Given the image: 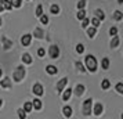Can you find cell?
<instances>
[{"mask_svg":"<svg viewBox=\"0 0 123 119\" xmlns=\"http://www.w3.org/2000/svg\"><path fill=\"white\" fill-rule=\"evenodd\" d=\"M84 63H86V67H87V69H89L90 72H95L97 71V61H95L94 56H91V54L86 56Z\"/></svg>","mask_w":123,"mask_h":119,"instance_id":"1","label":"cell"},{"mask_svg":"<svg viewBox=\"0 0 123 119\" xmlns=\"http://www.w3.org/2000/svg\"><path fill=\"white\" fill-rule=\"evenodd\" d=\"M24 76H25V68L21 65V67H18V68L15 69V72L12 75V79L15 80V82H21V80L24 79Z\"/></svg>","mask_w":123,"mask_h":119,"instance_id":"2","label":"cell"},{"mask_svg":"<svg viewBox=\"0 0 123 119\" xmlns=\"http://www.w3.org/2000/svg\"><path fill=\"white\" fill-rule=\"evenodd\" d=\"M91 98H87L86 101L83 102V115L84 116H89L90 112H91Z\"/></svg>","mask_w":123,"mask_h":119,"instance_id":"3","label":"cell"},{"mask_svg":"<svg viewBox=\"0 0 123 119\" xmlns=\"http://www.w3.org/2000/svg\"><path fill=\"white\" fill-rule=\"evenodd\" d=\"M49 54H50V57L53 60H57L58 56H60V49H58L57 46H51L50 50H49Z\"/></svg>","mask_w":123,"mask_h":119,"instance_id":"4","label":"cell"},{"mask_svg":"<svg viewBox=\"0 0 123 119\" xmlns=\"http://www.w3.org/2000/svg\"><path fill=\"white\" fill-rule=\"evenodd\" d=\"M67 83H68V79H67V78L61 79L60 82H58V85H57V91H58V93H61V91L64 90V87L67 86Z\"/></svg>","mask_w":123,"mask_h":119,"instance_id":"5","label":"cell"},{"mask_svg":"<svg viewBox=\"0 0 123 119\" xmlns=\"http://www.w3.org/2000/svg\"><path fill=\"white\" fill-rule=\"evenodd\" d=\"M33 93L36 96H42V94H43V86L40 85V83H36V85L33 86Z\"/></svg>","mask_w":123,"mask_h":119,"instance_id":"6","label":"cell"},{"mask_svg":"<svg viewBox=\"0 0 123 119\" xmlns=\"http://www.w3.org/2000/svg\"><path fill=\"white\" fill-rule=\"evenodd\" d=\"M31 40H32V36H31V35H24L22 39H21V43H22L24 46H29L31 44Z\"/></svg>","mask_w":123,"mask_h":119,"instance_id":"7","label":"cell"},{"mask_svg":"<svg viewBox=\"0 0 123 119\" xmlns=\"http://www.w3.org/2000/svg\"><path fill=\"white\" fill-rule=\"evenodd\" d=\"M46 71H47V74H50V75H55L58 72L57 67H54V65H47L46 67Z\"/></svg>","mask_w":123,"mask_h":119,"instance_id":"8","label":"cell"},{"mask_svg":"<svg viewBox=\"0 0 123 119\" xmlns=\"http://www.w3.org/2000/svg\"><path fill=\"white\" fill-rule=\"evenodd\" d=\"M83 93H84V86L83 85H78L75 87V94H76V96H82Z\"/></svg>","mask_w":123,"mask_h":119,"instance_id":"9","label":"cell"},{"mask_svg":"<svg viewBox=\"0 0 123 119\" xmlns=\"http://www.w3.org/2000/svg\"><path fill=\"white\" fill-rule=\"evenodd\" d=\"M101 112H102V105H101V102H97L94 107V115H97V116H100Z\"/></svg>","mask_w":123,"mask_h":119,"instance_id":"10","label":"cell"},{"mask_svg":"<svg viewBox=\"0 0 123 119\" xmlns=\"http://www.w3.org/2000/svg\"><path fill=\"white\" fill-rule=\"evenodd\" d=\"M1 4H3V7L6 8V10H11L12 8V4H11V0H1L0 1Z\"/></svg>","mask_w":123,"mask_h":119,"instance_id":"11","label":"cell"},{"mask_svg":"<svg viewBox=\"0 0 123 119\" xmlns=\"http://www.w3.org/2000/svg\"><path fill=\"white\" fill-rule=\"evenodd\" d=\"M71 94H72V90H71V89L65 90L64 91V94H62V100H64V101H68V100L71 98Z\"/></svg>","mask_w":123,"mask_h":119,"instance_id":"12","label":"cell"},{"mask_svg":"<svg viewBox=\"0 0 123 119\" xmlns=\"http://www.w3.org/2000/svg\"><path fill=\"white\" fill-rule=\"evenodd\" d=\"M62 112H64V116H67V118H69L71 115H72V108L71 107H64V109H62Z\"/></svg>","mask_w":123,"mask_h":119,"instance_id":"13","label":"cell"},{"mask_svg":"<svg viewBox=\"0 0 123 119\" xmlns=\"http://www.w3.org/2000/svg\"><path fill=\"white\" fill-rule=\"evenodd\" d=\"M10 86H11V80L8 79V78H6V79H3L1 80V87H10Z\"/></svg>","mask_w":123,"mask_h":119,"instance_id":"14","label":"cell"},{"mask_svg":"<svg viewBox=\"0 0 123 119\" xmlns=\"http://www.w3.org/2000/svg\"><path fill=\"white\" fill-rule=\"evenodd\" d=\"M32 107H35V109H40V108H42V101H40V100L32 101Z\"/></svg>","mask_w":123,"mask_h":119,"instance_id":"15","label":"cell"},{"mask_svg":"<svg viewBox=\"0 0 123 119\" xmlns=\"http://www.w3.org/2000/svg\"><path fill=\"white\" fill-rule=\"evenodd\" d=\"M95 14H97V18H98V19H101V21L105 18V14H104V11H102V10H95Z\"/></svg>","mask_w":123,"mask_h":119,"instance_id":"16","label":"cell"},{"mask_svg":"<svg viewBox=\"0 0 123 119\" xmlns=\"http://www.w3.org/2000/svg\"><path fill=\"white\" fill-rule=\"evenodd\" d=\"M22 61L24 63H26V64H31L32 63V57L29 56V54H24L22 56Z\"/></svg>","mask_w":123,"mask_h":119,"instance_id":"17","label":"cell"},{"mask_svg":"<svg viewBox=\"0 0 123 119\" xmlns=\"http://www.w3.org/2000/svg\"><path fill=\"white\" fill-rule=\"evenodd\" d=\"M32 102H25V105H24V111L25 112H31L32 111Z\"/></svg>","mask_w":123,"mask_h":119,"instance_id":"18","label":"cell"},{"mask_svg":"<svg viewBox=\"0 0 123 119\" xmlns=\"http://www.w3.org/2000/svg\"><path fill=\"white\" fill-rule=\"evenodd\" d=\"M86 18V11L83 8H79V13H78V19H83Z\"/></svg>","mask_w":123,"mask_h":119,"instance_id":"19","label":"cell"},{"mask_svg":"<svg viewBox=\"0 0 123 119\" xmlns=\"http://www.w3.org/2000/svg\"><path fill=\"white\" fill-rule=\"evenodd\" d=\"M117 44H119V38L115 35L113 39H112V42H111V47H117Z\"/></svg>","mask_w":123,"mask_h":119,"instance_id":"20","label":"cell"},{"mask_svg":"<svg viewBox=\"0 0 123 119\" xmlns=\"http://www.w3.org/2000/svg\"><path fill=\"white\" fill-rule=\"evenodd\" d=\"M102 89H104V90H106V89H109V86H111V82H109V80L108 79H104L102 80Z\"/></svg>","mask_w":123,"mask_h":119,"instance_id":"21","label":"cell"},{"mask_svg":"<svg viewBox=\"0 0 123 119\" xmlns=\"http://www.w3.org/2000/svg\"><path fill=\"white\" fill-rule=\"evenodd\" d=\"M113 18H115V19H117V21H120V19L123 18L122 11H119V10H117V11H115V14H113Z\"/></svg>","mask_w":123,"mask_h":119,"instance_id":"22","label":"cell"},{"mask_svg":"<svg viewBox=\"0 0 123 119\" xmlns=\"http://www.w3.org/2000/svg\"><path fill=\"white\" fill-rule=\"evenodd\" d=\"M50 11L53 13V14H58V13H60V7L57 6V4H53L51 8H50Z\"/></svg>","mask_w":123,"mask_h":119,"instance_id":"23","label":"cell"},{"mask_svg":"<svg viewBox=\"0 0 123 119\" xmlns=\"http://www.w3.org/2000/svg\"><path fill=\"white\" fill-rule=\"evenodd\" d=\"M87 35H89L90 38H93L95 35V28L94 26H91V28H87Z\"/></svg>","mask_w":123,"mask_h":119,"instance_id":"24","label":"cell"},{"mask_svg":"<svg viewBox=\"0 0 123 119\" xmlns=\"http://www.w3.org/2000/svg\"><path fill=\"white\" fill-rule=\"evenodd\" d=\"M11 4L14 7H21V4H22V0H11Z\"/></svg>","mask_w":123,"mask_h":119,"instance_id":"25","label":"cell"},{"mask_svg":"<svg viewBox=\"0 0 123 119\" xmlns=\"http://www.w3.org/2000/svg\"><path fill=\"white\" fill-rule=\"evenodd\" d=\"M108 67H109V60L108 58H104L102 60V69H108Z\"/></svg>","mask_w":123,"mask_h":119,"instance_id":"26","label":"cell"},{"mask_svg":"<svg viewBox=\"0 0 123 119\" xmlns=\"http://www.w3.org/2000/svg\"><path fill=\"white\" fill-rule=\"evenodd\" d=\"M42 14H43V7H42V4H39V6H37V8H36V15H37V17H40Z\"/></svg>","mask_w":123,"mask_h":119,"instance_id":"27","label":"cell"},{"mask_svg":"<svg viewBox=\"0 0 123 119\" xmlns=\"http://www.w3.org/2000/svg\"><path fill=\"white\" fill-rule=\"evenodd\" d=\"M91 24H93L94 28H97V26H100V19H98V18H93V19H91Z\"/></svg>","mask_w":123,"mask_h":119,"instance_id":"28","label":"cell"},{"mask_svg":"<svg viewBox=\"0 0 123 119\" xmlns=\"http://www.w3.org/2000/svg\"><path fill=\"white\" fill-rule=\"evenodd\" d=\"M40 21H42V24H44V25H46V24L49 22V17L42 14V15H40Z\"/></svg>","mask_w":123,"mask_h":119,"instance_id":"29","label":"cell"},{"mask_svg":"<svg viewBox=\"0 0 123 119\" xmlns=\"http://www.w3.org/2000/svg\"><path fill=\"white\" fill-rule=\"evenodd\" d=\"M35 36H37V38H43V31L37 28L36 31H35Z\"/></svg>","mask_w":123,"mask_h":119,"instance_id":"30","label":"cell"},{"mask_svg":"<svg viewBox=\"0 0 123 119\" xmlns=\"http://www.w3.org/2000/svg\"><path fill=\"white\" fill-rule=\"evenodd\" d=\"M76 51H78L79 54H82V53L84 51V46L83 44H78L76 46Z\"/></svg>","mask_w":123,"mask_h":119,"instance_id":"31","label":"cell"},{"mask_svg":"<svg viewBox=\"0 0 123 119\" xmlns=\"http://www.w3.org/2000/svg\"><path fill=\"white\" fill-rule=\"evenodd\" d=\"M90 24V19L89 18H83V24H82V28H87Z\"/></svg>","mask_w":123,"mask_h":119,"instance_id":"32","label":"cell"},{"mask_svg":"<svg viewBox=\"0 0 123 119\" xmlns=\"http://www.w3.org/2000/svg\"><path fill=\"white\" fill-rule=\"evenodd\" d=\"M109 35H111V36H115V35H117V28L112 26V28L109 29Z\"/></svg>","mask_w":123,"mask_h":119,"instance_id":"33","label":"cell"},{"mask_svg":"<svg viewBox=\"0 0 123 119\" xmlns=\"http://www.w3.org/2000/svg\"><path fill=\"white\" fill-rule=\"evenodd\" d=\"M18 116L21 119H25V116H26V115H25V111H24V109H18Z\"/></svg>","mask_w":123,"mask_h":119,"instance_id":"34","label":"cell"},{"mask_svg":"<svg viewBox=\"0 0 123 119\" xmlns=\"http://www.w3.org/2000/svg\"><path fill=\"white\" fill-rule=\"evenodd\" d=\"M76 68H78L80 72H84V71H86L84 67H83V64H80V63H76Z\"/></svg>","mask_w":123,"mask_h":119,"instance_id":"35","label":"cell"},{"mask_svg":"<svg viewBox=\"0 0 123 119\" xmlns=\"http://www.w3.org/2000/svg\"><path fill=\"white\" fill-rule=\"evenodd\" d=\"M116 90H117V93H120V94L123 93V85L122 83H117L116 85Z\"/></svg>","mask_w":123,"mask_h":119,"instance_id":"36","label":"cell"},{"mask_svg":"<svg viewBox=\"0 0 123 119\" xmlns=\"http://www.w3.org/2000/svg\"><path fill=\"white\" fill-rule=\"evenodd\" d=\"M84 6H86V0H80L78 3V8H83Z\"/></svg>","mask_w":123,"mask_h":119,"instance_id":"37","label":"cell"},{"mask_svg":"<svg viewBox=\"0 0 123 119\" xmlns=\"http://www.w3.org/2000/svg\"><path fill=\"white\" fill-rule=\"evenodd\" d=\"M44 54H46L44 49H39V50H37V56H39V57H43Z\"/></svg>","mask_w":123,"mask_h":119,"instance_id":"38","label":"cell"},{"mask_svg":"<svg viewBox=\"0 0 123 119\" xmlns=\"http://www.w3.org/2000/svg\"><path fill=\"white\" fill-rule=\"evenodd\" d=\"M3 10H4V7H3V4H1V3H0V11H3Z\"/></svg>","mask_w":123,"mask_h":119,"instance_id":"39","label":"cell"},{"mask_svg":"<svg viewBox=\"0 0 123 119\" xmlns=\"http://www.w3.org/2000/svg\"><path fill=\"white\" fill-rule=\"evenodd\" d=\"M119 1V4H123V0H117Z\"/></svg>","mask_w":123,"mask_h":119,"instance_id":"40","label":"cell"},{"mask_svg":"<svg viewBox=\"0 0 123 119\" xmlns=\"http://www.w3.org/2000/svg\"><path fill=\"white\" fill-rule=\"evenodd\" d=\"M1 104H3V101H1V100H0V107H1Z\"/></svg>","mask_w":123,"mask_h":119,"instance_id":"41","label":"cell"},{"mask_svg":"<svg viewBox=\"0 0 123 119\" xmlns=\"http://www.w3.org/2000/svg\"><path fill=\"white\" fill-rule=\"evenodd\" d=\"M0 78H1V69H0Z\"/></svg>","mask_w":123,"mask_h":119,"instance_id":"42","label":"cell"},{"mask_svg":"<svg viewBox=\"0 0 123 119\" xmlns=\"http://www.w3.org/2000/svg\"><path fill=\"white\" fill-rule=\"evenodd\" d=\"M0 25H1V18H0Z\"/></svg>","mask_w":123,"mask_h":119,"instance_id":"43","label":"cell"}]
</instances>
